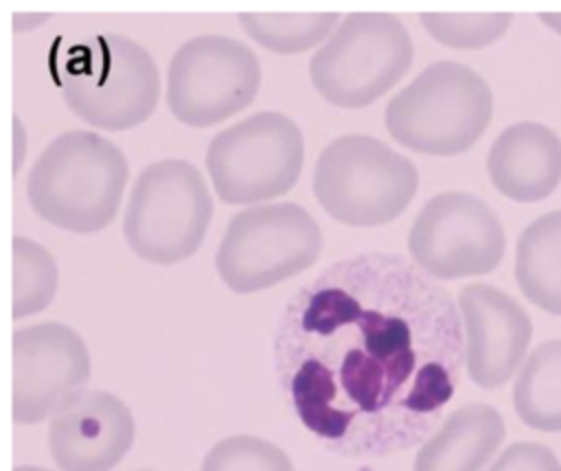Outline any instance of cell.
I'll return each mask as SVG.
<instances>
[{"instance_id": "6da1fadb", "label": "cell", "mask_w": 561, "mask_h": 471, "mask_svg": "<svg viewBox=\"0 0 561 471\" xmlns=\"http://www.w3.org/2000/svg\"><path fill=\"white\" fill-rule=\"evenodd\" d=\"M278 357L302 425L353 453L412 445L454 394L460 326L449 298L394 256L329 267L294 302Z\"/></svg>"}, {"instance_id": "7a4b0ae2", "label": "cell", "mask_w": 561, "mask_h": 471, "mask_svg": "<svg viewBox=\"0 0 561 471\" xmlns=\"http://www.w3.org/2000/svg\"><path fill=\"white\" fill-rule=\"evenodd\" d=\"M127 175V160L114 142L77 129L42 151L28 173L26 195L44 221L90 234L114 219Z\"/></svg>"}, {"instance_id": "3957f363", "label": "cell", "mask_w": 561, "mask_h": 471, "mask_svg": "<svg viewBox=\"0 0 561 471\" xmlns=\"http://www.w3.org/2000/svg\"><path fill=\"white\" fill-rule=\"evenodd\" d=\"M53 64L64 101L88 125L129 129L149 118L158 103V68L129 37L94 35L61 48Z\"/></svg>"}, {"instance_id": "277c9868", "label": "cell", "mask_w": 561, "mask_h": 471, "mask_svg": "<svg viewBox=\"0 0 561 471\" xmlns=\"http://www.w3.org/2000/svg\"><path fill=\"white\" fill-rule=\"evenodd\" d=\"M491 116L486 81L465 64L436 61L390 99L386 127L412 151L456 156L476 145Z\"/></svg>"}, {"instance_id": "5b68a950", "label": "cell", "mask_w": 561, "mask_h": 471, "mask_svg": "<svg viewBox=\"0 0 561 471\" xmlns=\"http://www.w3.org/2000/svg\"><path fill=\"white\" fill-rule=\"evenodd\" d=\"M419 186L414 164L370 136H340L313 169L320 206L346 226H381L397 219Z\"/></svg>"}, {"instance_id": "8992f818", "label": "cell", "mask_w": 561, "mask_h": 471, "mask_svg": "<svg viewBox=\"0 0 561 471\" xmlns=\"http://www.w3.org/2000/svg\"><path fill=\"white\" fill-rule=\"evenodd\" d=\"M210 215L206 182L191 162H153L134 182L125 212V239L140 259L171 265L195 254Z\"/></svg>"}, {"instance_id": "52a82bcc", "label": "cell", "mask_w": 561, "mask_h": 471, "mask_svg": "<svg viewBox=\"0 0 561 471\" xmlns=\"http://www.w3.org/2000/svg\"><path fill=\"white\" fill-rule=\"evenodd\" d=\"M412 42L392 13H351L313 55L309 74L322 99L364 107L386 94L410 68Z\"/></svg>"}, {"instance_id": "ba28073f", "label": "cell", "mask_w": 561, "mask_h": 471, "mask_svg": "<svg viewBox=\"0 0 561 471\" xmlns=\"http://www.w3.org/2000/svg\"><path fill=\"white\" fill-rule=\"evenodd\" d=\"M322 234L298 204L283 202L241 210L217 250V272L237 294L267 289L316 263Z\"/></svg>"}, {"instance_id": "9c48e42d", "label": "cell", "mask_w": 561, "mask_h": 471, "mask_svg": "<svg viewBox=\"0 0 561 471\" xmlns=\"http://www.w3.org/2000/svg\"><path fill=\"white\" fill-rule=\"evenodd\" d=\"M302 160V134L278 112H259L221 129L206 151V169L226 204L285 195L298 182Z\"/></svg>"}, {"instance_id": "30bf717a", "label": "cell", "mask_w": 561, "mask_h": 471, "mask_svg": "<svg viewBox=\"0 0 561 471\" xmlns=\"http://www.w3.org/2000/svg\"><path fill=\"white\" fill-rule=\"evenodd\" d=\"M261 85L256 55L224 35H197L184 42L167 74V103L173 116L208 127L248 107Z\"/></svg>"}, {"instance_id": "8fae6325", "label": "cell", "mask_w": 561, "mask_h": 471, "mask_svg": "<svg viewBox=\"0 0 561 471\" xmlns=\"http://www.w3.org/2000/svg\"><path fill=\"white\" fill-rule=\"evenodd\" d=\"M504 230L495 212L476 195H434L416 215L408 250L434 278H462L493 272L504 256Z\"/></svg>"}, {"instance_id": "7c38bea8", "label": "cell", "mask_w": 561, "mask_h": 471, "mask_svg": "<svg viewBox=\"0 0 561 471\" xmlns=\"http://www.w3.org/2000/svg\"><path fill=\"white\" fill-rule=\"evenodd\" d=\"M90 379L85 342L66 324L42 322L13 333V421L33 425Z\"/></svg>"}, {"instance_id": "4fadbf2b", "label": "cell", "mask_w": 561, "mask_h": 471, "mask_svg": "<svg viewBox=\"0 0 561 471\" xmlns=\"http://www.w3.org/2000/svg\"><path fill=\"white\" fill-rule=\"evenodd\" d=\"M465 324V364L469 379L486 390L504 386L526 361L533 322L506 291L471 283L458 296Z\"/></svg>"}, {"instance_id": "5bb4252c", "label": "cell", "mask_w": 561, "mask_h": 471, "mask_svg": "<svg viewBox=\"0 0 561 471\" xmlns=\"http://www.w3.org/2000/svg\"><path fill=\"white\" fill-rule=\"evenodd\" d=\"M134 443L129 407L105 390H77L53 414L48 447L61 471H110Z\"/></svg>"}, {"instance_id": "9a60e30c", "label": "cell", "mask_w": 561, "mask_h": 471, "mask_svg": "<svg viewBox=\"0 0 561 471\" xmlns=\"http://www.w3.org/2000/svg\"><path fill=\"white\" fill-rule=\"evenodd\" d=\"M486 171L493 186L513 202L546 199L561 182V138L543 123L508 125L491 145Z\"/></svg>"}, {"instance_id": "2e32d148", "label": "cell", "mask_w": 561, "mask_h": 471, "mask_svg": "<svg viewBox=\"0 0 561 471\" xmlns=\"http://www.w3.org/2000/svg\"><path fill=\"white\" fill-rule=\"evenodd\" d=\"M506 427L489 403L454 410L414 458V471H480L500 449Z\"/></svg>"}, {"instance_id": "e0dca14e", "label": "cell", "mask_w": 561, "mask_h": 471, "mask_svg": "<svg viewBox=\"0 0 561 471\" xmlns=\"http://www.w3.org/2000/svg\"><path fill=\"white\" fill-rule=\"evenodd\" d=\"M515 280L533 305L561 315V210L537 217L519 234Z\"/></svg>"}, {"instance_id": "ac0fdd59", "label": "cell", "mask_w": 561, "mask_h": 471, "mask_svg": "<svg viewBox=\"0 0 561 471\" xmlns=\"http://www.w3.org/2000/svg\"><path fill=\"white\" fill-rule=\"evenodd\" d=\"M513 407L537 432H561V340L541 342L522 364L513 386Z\"/></svg>"}, {"instance_id": "d6986e66", "label": "cell", "mask_w": 561, "mask_h": 471, "mask_svg": "<svg viewBox=\"0 0 561 471\" xmlns=\"http://www.w3.org/2000/svg\"><path fill=\"white\" fill-rule=\"evenodd\" d=\"M337 13H241L239 22L245 33L261 46L280 53H302L322 42L335 22Z\"/></svg>"}, {"instance_id": "ffe728a7", "label": "cell", "mask_w": 561, "mask_h": 471, "mask_svg": "<svg viewBox=\"0 0 561 471\" xmlns=\"http://www.w3.org/2000/svg\"><path fill=\"white\" fill-rule=\"evenodd\" d=\"M57 289V265L39 243L13 239V318H26L46 309Z\"/></svg>"}, {"instance_id": "44dd1931", "label": "cell", "mask_w": 561, "mask_h": 471, "mask_svg": "<svg viewBox=\"0 0 561 471\" xmlns=\"http://www.w3.org/2000/svg\"><path fill=\"white\" fill-rule=\"evenodd\" d=\"M511 13H423L427 33L449 48H484L502 37L511 24Z\"/></svg>"}, {"instance_id": "7402d4cb", "label": "cell", "mask_w": 561, "mask_h": 471, "mask_svg": "<svg viewBox=\"0 0 561 471\" xmlns=\"http://www.w3.org/2000/svg\"><path fill=\"white\" fill-rule=\"evenodd\" d=\"M199 471H294L287 453L259 436L237 434L219 440Z\"/></svg>"}, {"instance_id": "603a6c76", "label": "cell", "mask_w": 561, "mask_h": 471, "mask_svg": "<svg viewBox=\"0 0 561 471\" xmlns=\"http://www.w3.org/2000/svg\"><path fill=\"white\" fill-rule=\"evenodd\" d=\"M486 471H561V462L548 445L522 440L508 445Z\"/></svg>"}, {"instance_id": "cb8c5ba5", "label": "cell", "mask_w": 561, "mask_h": 471, "mask_svg": "<svg viewBox=\"0 0 561 471\" xmlns=\"http://www.w3.org/2000/svg\"><path fill=\"white\" fill-rule=\"evenodd\" d=\"M539 18L546 22V26H548V28H552V31L561 33V13H541Z\"/></svg>"}, {"instance_id": "d4e9b609", "label": "cell", "mask_w": 561, "mask_h": 471, "mask_svg": "<svg viewBox=\"0 0 561 471\" xmlns=\"http://www.w3.org/2000/svg\"><path fill=\"white\" fill-rule=\"evenodd\" d=\"M13 471H48V469H42V467H33V464H20V467H15Z\"/></svg>"}]
</instances>
